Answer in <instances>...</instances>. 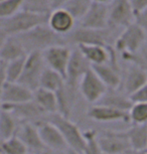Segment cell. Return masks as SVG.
<instances>
[{
  "instance_id": "cell-1",
  "label": "cell",
  "mask_w": 147,
  "mask_h": 154,
  "mask_svg": "<svg viewBox=\"0 0 147 154\" xmlns=\"http://www.w3.org/2000/svg\"><path fill=\"white\" fill-rule=\"evenodd\" d=\"M17 38L26 51V54L39 51L42 53L45 49L56 45H68L65 36L59 35L54 32L47 23L40 24L26 32L17 34Z\"/></svg>"
},
{
  "instance_id": "cell-2",
  "label": "cell",
  "mask_w": 147,
  "mask_h": 154,
  "mask_svg": "<svg viewBox=\"0 0 147 154\" xmlns=\"http://www.w3.org/2000/svg\"><path fill=\"white\" fill-rule=\"evenodd\" d=\"M113 28L105 29H92V28L77 27L71 33L65 36L66 42L75 45H96L102 46H113L117 36L114 35Z\"/></svg>"
},
{
  "instance_id": "cell-3",
  "label": "cell",
  "mask_w": 147,
  "mask_h": 154,
  "mask_svg": "<svg viewBox=\"0 0 147 154\" xmlns=\"http://www.w3.org/2000/svg\"><path fill=\"white\" fill-rule=\"evenodd\" d=\"M47 15L48 14L34 13L21 9L14 15L4 19L1 29L8 36L17 35V34L26 32L40 24L47 23Z\"/></svg>"
},
{
  "instance_id": "cell-4",
  "label": "cell",
  "mask_w": 147,
  "mask_h": 154,
  "mask_svg": "<svg viewBox=\"0 0 147 154\" xmlns=\"http://www.w3.org/2000/svg\"><path fill=\"white\" fill-rule=\"evenodd\" d=\"M47 120L59 129L69 149L83 154L84 147H85L84 134L80 130V128L70 118L64 117L56 113V114L50 115V119Z\"/></svg>"
},
{
  "instance_id": "cell-5",
  "label": "cell",
  "mask_w": 147,
  "mask_h": 154,
  "mask_svg": "<svg viewBox=\"0 0 147 154\" xmlns=\"http://www.w3.org/2000/svg\"><path fill=\"white\" fill-rule=\"evenodd\" d=\"M45 68L47 65L41 53L34 51L28 54L25 57L23 71L18 83L34 92L39 88V81Z\"/></svg>"
},
{
  "instance_id": "cell-6",
  "label": "cell",
  "mask_w": 147,
  "mask_h": 154,
  "mask_svg": "<svg viewBox=\"0 0 147 154\" xmlns=\"http://www.w3.org/2000/svg\"><path fill=\"white\" fill-rule=\"evenodd\" d=\"M147 40V33L135 22L128 25L117 36L114 42L115 51L123 54H133L139 49Z\"/></svg>"
},
{
  "instance_id": "cell-7",
  "label": "cell",
  "mask_w": 147,
  "mask_h": 154,
  "mask_svg": "<svg viewBox=\"0 0 147 154\" xmlns=\"http://www.w3.org/2000/svg\"><path fill=\"white\" fill-rule=\"evenodd\" d=\"M135 20L129 0H111L108 5V27L113 29L125 28Z\"/></svg>"
},
{
  "instance_id": "cell-8",
  "label": "cell",
  "mask_w": 147,
  "mask_h": 154,
  "mask_svg": "<svg viewBox=\"0 0 147 154\" xmlns=\"http://www.w3.org/2000/svg\"><path fill=\"white\" fill-rule=\"evenodd\" d=\"M78 90L86 101L95 105L105 95L108 88L91 68L80 81Z\"/></svg>"
},
{
  "instance_id": "cell-9",
  "label": "cell",
  "mask_w": 147,
  "mask_h": 154,
  "mask_svg": "<svg viewBox=\"0 0 147 154\" xmlns=\"http://www.w3.org/2000/svg\"><path fill=\"white\" fill-rule=\"evenodd\" d=\"M91 68V63L85 59L78 48L72 49L70 62L66 74V85L72 90L77 91L80 81Z\"/></svg>"
},
{
  "instance_id": "cell-10",
  "label": "cell",
  "mask_w": 147,
  "mask_h": 154,
  "mask_svg": "<svg viewBox=\"0 0 147 154\" xmlns=\"http://www.w3.org/2000/svg\"><path fill=\"white\" fill-rule=\"evenodd\" d=\"M98 141L103 154H124L130 149L125 131H103L98 133Z\"/></svg>"
},
{
  "instance_id": "cell-11",
  "label": "cell",
  "mask_w": 147,
  "mask_h": 154,
  "mask_svg": "<svg viewBox=\"0 0 147 154\" xmlns=\"http://www.w3.org/2000/svg\"><path fill=\"white\" fill-rule=\"evenodd\" d=\"M71 53L72 49L68 45H56L45 49L41 54L47 68L59 72L66 80Z\"/></svg>"
},
{
  "instance_id": "cell-12",
  "label": "cell",
  "mask_w": 147,
  "mask_h": 154,
  "mask_svg": "<svg viewBox=\"0 0 147 154\" xmlns=\"http://www.w3.org/2000/svg\"><path fill=\"white\" fill-rule=\"evenodd\" d=\"M38 130L40 139L45 148L60 152H67L68 146L59 129L47 119H42L34 123Z\"/></svg>"
},
{
  "instance_id": "cell-13",
  "label": "cell",
  "mask_w": 147,
  "mask_h": 154,
  "mask_svg": "<svg viewBox=\"0 0 147 154\" xmlns=\"http://www.w3.org/2000/svg\"><path fill=\"white\" fill-rule=\"evenodd\" d=\"M0 108L10 112L19 122H35L42 120L45 114L32 100L20 104H1Z\"/></svg>"
},
{
  "instance_id": "cell-14",
  "label": "cell",
  "mask_w": 147,
  "mask_h": 154,
  "mask_svg": "<svg viewBox=\"0 0 147 154\" xmlns=\"http://www.w3.org/2000/svg\"><path fill=\"white\" fill-rule=\"evenodd\" d=\"M47 24L54 32L66 36L75 28L76 19L65 8H57L48 13Z\"/></svg>"
},
{
  "instance_id": "cell-15",
  "label": "cell",
  "mask_w": 147,
  "mask_h": 154,
  "mask_svg": "<svg viewBox=\"0 0 147 154\" xmlns=\"http://www.w3.org/2000/svg\"><path fill=\"white\" fill-rule=\"evenodd\" d=\"M88 118L91 120L100 122V123H109V122H125L129 123V112L121 111L108 106L95 104L88 109L87 111Z\"/></svg>"
},
{
  "instance_id": "cell-16",
  "label": "cell",
  "mask_w": 147,
  "mask_h": 154,
  "mask_svg": "<svg viewBox=\"0 0 147 154\" xmlns=\"http://www.w3.org/2000/svg\"><path fill=\"white\" fill-rule=\"evenodd\" d=\"M108 5L92 3L88 12L80 20L79 26L92 29L108 28Z\"/></svg>"
},
{
  "instance_id": "cell-17",
  "label": "cell",
  "mask_w": 147,
  "mask_h": 154,
  "mask_svg": "<svg viewBox=\"0 0 147 154\" xmlns=\"http://www.w3.org/2000/svg\"><path fill=\"white\" fill-rule=\"evenodd\" d=\"M76 48L82 53L91 66H98L109 63L112 57L116 56L114 46H102L96 45H80Z\"/></svg>"
},
{
  "instance_id": "cell-18",
  "label": "cell",
  "mask_w": 147,
  "mask_h": 154,
  "mask_svg": "<svg viewBox=\"0 0 147 154\" xmlns=\"http://www.w3.org/2000/svg\"><path fill=\"white\" fill-rule=\"evenodd\" d=\"M16 136L26 146L29 153L35 154L45 148L40 139L36 125L32 122H20Z\"/></svg>"
},
{
  "instance_id": "cell-19",
  "label": "cell",
  "mask_w": 147,
  "mask_h": 154,
  "mask_svg": "<svg viewBox=\"0 0 147 154\" xmlns=\"http://www.w3.org/2000/svg\"><path fill=\"white\" fill-rule=\"evenodd\" d=\"M147 83V72L139 66L129 63L126 72L122 78L123 92L130 97Z\"/></svg>"
},
{
  "instance_id": "cell-20",
  "label": "cell",
  "mask_w": 147,
  "mask_h": 154,
  "mask_svg": "<svg viewBox=\"0 0 147 154\" xmlns=\"http://www.w3.org/2000/svg\"><path fill=\"white\" fill-rule=\"evenodd\" d=\"M92 69L108 89H120L122 85V77L120 74L119 65L107 63L103 65L92 66Z\"/></svg>"
},
{
  "instance_id": "cell-21",
  "label": "cell",
  "mask_w": 147,
  "mask_h": 154,
  "mask_svg": "<svg viewBox=\"0 0 147 154\" xmlns=\"http://www.w3.org/2000/svg\"><path fill=\"white\" fill-rule=\"evenodd\" d=\"M33 98V92L19 83L6 82L2 93L1 104H20L25 103Z\"/></svg>"
},
{
  "instance_id": "cell-22",
  "label": "cell",
  "mask_w": 147,
  "mask_h": 154,
  "mask_svg": "<svg viewBox=\"0 0 147 154\" xmlns=\"http://www.w3.org/2000/svg\"><path fill=\"white\" fill-rule=\"evenodd\" d=\"M97 104L103 106H108L111 108L121 110V111L129 112L131 109L133 102L131 101L130 97L126 95L123 91L121 92L120 89L112 90L108 89L105 95L101 98V100Z\"/></svg>"
},
{
  "instance_id": "cell-23",
  "label": "cell",
  "mask_w": 147,
  "mask_h": 154,
  "mask_svg": "<svg viewBox=\"0 0 147 154\" xmlns=\"http://www.w3.org/2000/svg\"><path fill=\"white\" fill-rule=\"evenodd\" d=\"M27 54L25 51L23 45L16 35L7 36L1 51H0V62L9 63L12 60L21 59L26 57Z\"/></svg>"
},
{
  "instance_id": "cell-24",
  "label": "cell",
  "mask_w": 147,
  "mask_h": 154,
  "mask_svg": "<svg viewBox=\"0 0 147 154\" xmlns=\"http://www.w3.org/2000/svg\"><path fill=\"white\" fill-rule=\"evenodd\" d=\"M33 101L44 111L45 115L57 113V99L56 93L38 88L33 92Z\"/></svg>"
},
{
  "instance_id": "cell-25",
  "label": "cell",
  "mask_w": 147,
  "mask_h": 154,
  "mask_svg": "<svg viewBox=\"0 0 147 154\" xmlns=\"http://www.w3.org/2000/svg\"><path fill=\"white\" fill-rule=\"evenodd\" d=\"M125 132L131 148L147 150V124H132Z\"/></svg>"
},
{
  "instance_id": "cell-26",
  "label": "cell",
  "mask_w": 147,
  "mask_h": 154,
  "mask_svg": "<svg viewBox=\"0 0 147 154\" xmlns=\"http://www.w3.org/2000/svg\"><path fill=\"white\" fill-rule=\"evenodd\" d=\"M20 122L10 112L0 108V140L16 136Z\"/></svg>"
},
{
  "instance_id": "cell-27",
  "label": "cell",
  "mask_w": 147,
  "mask_h": 154,
  "mask_svg": "<svg viewBox=\"0 0 147 154\" xmlns=\"http://www.w3.org/2000/svg\"><path fill=\"white\" fill-rule=\"evenodd\" d=\"M66 80L59 72L48 69L47 66L44 69L39 81V88L48 90L51 92L57 93L65 86Z\"/></svg>"
},
{
  "instance_id": "cell-28",
  "label": "cell",
  "mask_w": 147,
  "mask_h": 154,
  "mask_svg": "<svg viewBox=\"0 0 147 154\" xmlns=\"http://www.w3.org/2000/svg\"><path fill=\"white\" fill-rule=\"evenodd\" d=\"M0 152L2 154H28V149L22 141L13 136L6 140H0Z\"/></svg>"
},
{
  "instance_id": "cell-29",
  "label": "cell",
  "mask_w": 147,
  "mask_h": 154,
  "mask_svg": "<svg viewBox=\"0 0 147 154\" xmlns=\"http://www.w3.org/2000/svg\"><path fill=\"white\" fill-rule=\"evenodd\" d=\"M92 4L91 0H70L63 8H65L76 20H81Z\"/></svg>"
},
{
  "instance_id": "cell-30",
  "label": "cell",
  "mask_w": 147,
  "mask_h": 154,
  "mask_svg": "<svg viewBox=\"0 0 147 154\" xmlns=\"http://www.w3.org/2000/svg\"><path fill=\"white\" fill-rule=\"evenodd\" d=\"M25 57L5 63V79L8 83H18L23 71Z\"/></svg>"
},
{
  "instance_id": "cell-31",
  "label": "cell",
  "mask_w": 147,
  "mask_h": 154,
  "mask_svg": "<svg viewBox=\"0 0 147 154\" xmlns=\"http://www.w3.org/2000/svg\"><path fill=\"white\" fill-rule=\"evenodd\" d=\"M121 56H122V59L125 62L139 66L147 72V40L136 53L123 54Z\"/></svg>"
},
{
  "instance_id": "cell-32",
  "label": "cell",
  "mask_w": 147,
  "mask_h": 154,
  "mask_svg": "<svg viewBox=\"0 0 147 154\" xmlns=\"http://www.w3.org/2000/svg\"><path fill=\"white\" fill-rule=\"evenodd\" d=\"M85 147L83 154H103L98 141V132L94 129H87L83 132Z\"/></svg>"
},
{
  "instance_id": "cell-33",
  "label": "cell",
  "mask_w": 147,
  "mask_h": 154,
  "mask_svg": "<svg viewBox=\"0 0 147 154\" xmlns=\"http://www.w3.org/2000/svg\"><path fill=\"white\" fill-rule=\"evenodd\" d=\"M129 118L132 124H147V103H133Z\"/></svg>"
},
{
  "instance_id": "cell-34",
  "label": "cell",
  "mask_w": 147,
  "mask_h": 154,
  "mask_svg": "<svg viewBox=\"0 0 147 154\" xmlns=\"http://www.w3.org/2000/svg\"><path fill=\"white\" fill-rule=\"evenodd\" d=\"M21 9L39 14H48L51 12L50 0H23Z\"/></svg>"
},
{
  "instance_id": "cell-35",
  "label": "cell",
  "mask_w": 147,
  "mask_h": 154,
  "mask_svg": "<svg viewBox=\"0 0 147 154\" xmlns=\"http://www.w3.org/2000/svg\"><path fill=\"white\" fill-rule=\"evenodd\" d=\"M23 0H5L0 2V18L6 19L22 8Z\"/></svg>"
},
{
  "instance_id": "cell-36",
  "label": "cell",
  "mask_w": 147,
  "mask_h": 154,
  "mask_svg": "<svg viewBox=\"0 0 147 154\" xmlns=\"http://www.w3.org/2000/svg\"><path fill=\"white\" fill-rule=\"evenodd\" d=\"M130 99L133 103H147V83L133 95H131Z\"/></svg>"
},
{
  "instance_id": "cell-37",
  "label": "cell",
  "mask_w": 147,
  "mask_h": 154,
  "mask_svg": "<svg viewBox=\"0 0 147 154\" xmlns=\"http://www.w3.org/2000/svg\"><path fill=\"white\" fill-rule=\"evenodd\" d=\"M134 22L147 32V8L135 15Z\"/></svg>"
},
{
  "instance_id": "cell-38",
  "label": "cell",
  "mask_w": 147,
  "mask_h": 154,
  "mask_svg": "<svg viewBox=\"0 0 147 154\" xmlns=\"http://www.w3.org/2000/svg\"><path fill=\"white\" fill-rule=\"evenodd\" d=\"M129 3L135 15L147 8V0H129Z\"/></svg>"
},
{
  "instance_id": "cell-39",
  "label": "cell",
  "mask_w": 147,
  "mask_h": 154,
  "mask_svg": "<svg viewBox=\"0 0 147 154\" xmlns=\"http://www.w3.org/2000/svg\"><path fill=\"white\" fill-rule=\"evenodd\" d=\"M5 83H6V79H5V63L0 62V106H1L2 93H3Z\"/></svg>"
},
{
  "instance_id": "cell-40",
  "label": "cell",
  "mask_w": 147,
  "mask_h": 154,
  "mask_svg": "<svg viewBox=\"0 0 147 154\" xmlns=\"http://www.w3.org/2000/svg\"><path fill=\"white\" fill-rule=\"evenodd\" d=\"M70 0H50L51 11L57 8H63Z\"/></svg>"
},
{
  "instance_id": "cell-41",
  "label": "cell",
  "mask_w": 147,
  "mask_h": 154,
  "mask_svg": "<svg viewBox=\"0 0 147 154\" xmlns=\"http://www.w3.org/2000/svg\"><path fill=\"white\" fill-rule=\"evenodd\" d=\"M35 154H67V152H60V151H56L53 149H48V148H44L42 150H40L39 152Z\"/></svg>"
},
{
  "instance_id": "cell-42",
  "label": "cell",
  "mask_w": 147,
  "mask_h": 154,
  "mask_svg": "<svg viewBox=\"0 0 147 154\" xmlns=\"http://www.w3.org/2000/svg\"><path fill=\"white\" fill-rule=\"evenodd\" d=\"M7 36H8L7 34L5 33L1 28H0V51H1V48H2V46H3L5 40H6V38H7Z\"/></svg>"
},
{
  "instance_id": "cell-43",
  "label": "cell",
  "mask_w": 147,
  "mask_h": 154,
  "mask_svg": "<svg viewBox=\"0 0 147 154\" xmlns=\"http://www.w3.org/2000/svg\"><path fill=\"white\" fill-rule=\"evenodd\" d=\"M124 154H147V150H138V149L130 148V149L126 151Z\"/></svg>"
},
{
  "instance_id": "cell-44",
  "label": "cell",
  "mask_w": 147,
  "mask_h": 154,
  "mask_svg": "<svg viewBox=\"0 0 147 154\" xmlns=\"http://www.w3.org/2000/svg\"><path fill=\"white\" fill-rule=\"evenodd\" d=\"M92 3H99V4H109L111 0H91Z\"/></svg>"
},
{
  "instance_id": "cell-45",
  "label": "cell",
  "mask_w": 147,
  "mask_h": 154,
  "mask_svg": "<svg viewBox=\"0 0 147 154\" xmlns=\"http://www.w3.org/2000/svg\"><path fill=\"white\" fill-rule=\"evenodd\" d=\"M67 154H82V153L76 152V151H74V150H71V149H68V151H67Z\"/></svg>"
},
{
  "instance_id": "cell-46",
  "label": "cell",
  "mask_w": 147,
  "mask_h": 154,
  "mask_svg": "<svg viewBox=\"0 0 147 154\" xmlns=\"http://www.w3.org/2000/svg\"><path fill=\"white\" fill-rule=\"evenodd\" d=\"M3 21H4V19H1V18H0V28L2 27V24H3Z\"/></svg>"
},
{
  "instance_id": "cell-47",
  "label": "cell",
  "mask_w": 147,
  "mask_h": 154,
  "mask_svg": "<svg viewBox=\"0 0 147 154\" xmlns=\"http://www.w3.org/2000/svg\"><path fill=\"white\" fill-rule=\"evenodd\" d=\"M2 1H5V0H0V2H2Z\"/></svg>"
},
{
  "instance_id": "cell-48",
  "label": "cell",
  "mask_w": 147,
  "mask_h": 154,
  "mask_svg": "<svg viewBox=\"0 0 147 154\" xmlns=\"http://www.w3.org/2000/svg\"><path fill=\"white\" fill-rule=\"evenodd\" d=\"M28 154H33V153H28Z\"/></svg>"
},
{
  "instance_id": "cell-49",
  "label": "cell",
  "mask_w": 147,
  "mask_h": 154,
  "mask_svg": "<svg viewBox=\"0 0 147 154\" xmlns=\"http://www.w3.org/2000/svg\"><path fill=\"white\" fill-rule=\"evenodd\" d=\"M0 154H2V153H1V152H0Z\"/></svg>"
},
{
  "instance_id": "cell-50",
  "label": "cell",
  "mask_w": 147,
  "mask_h": 154,
  "mask_svg": "<svg viewBox=\"0 0 147 154\" xmlns=\"http://www.w3.org/2000/svg\"><path fill=\"white\" fill-rule=\"evenodd\" d=\"M146 33H147V32H146Z\"/></svg>"
}]
</instances>
